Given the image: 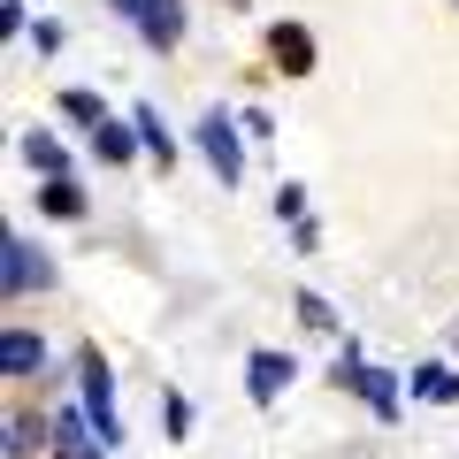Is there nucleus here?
<instances>
[{
	"label": "nucleus",
	"mask_w": 459,
	"mask_h": 459,
	"mask_svg": "<svg viewBox=\"0 0 459 459\" xmlns=\"http://www.w3.org/2000/svg\"><path fill=\"white\" fill-rule=\"evenodd\" d=\"M299 322H307V329H322V337H329V329H337V314H329V299L299 291Z\"/></svg>",
	"instance_id": "f3484780"
},
{
	"label": "nucleus",
	"mask_w": 459,
	"mask_h": 459,
	"mask_svg": "<svg viewBox=\"0 0 459 459\" xmlns=\"http://www.w3.org/2000/svg\"><path fill=\"white\" fill-rule=\"evenodd\" d=\"M413 398H429V406H452V398H459V376H452V368H413Z\"/></svg>",
	"instance_id": "f8f14e48"
},
{
	"label": "nucleus",
	"mask_w": 459,
	"mask_h": 459,
	"mask_svg": "<svg viewBox=\"0 0 459 459\" xmlns=\"http://www.w3.org/2000/svg\"><path fill=\"white\" fill-rule=\"evenodd\" d=\"M0 283H8V299L39 291V283H54V261L39 246H23V238H8V268H0Z\"/></svg>",
	"instance_id": "39448f33"
},
{
	"label": "nucleus",
	"mask_w": 459,
	"mask_h": 459,
	"mask_svg": "<svg viewBox=\"0 0 459 459\" xmlns=\"http://www.w3.org/2000/svg\"><path fill=\"white\" fill-rule=\"evenodd\" d=\"M23 161H31V169H39V177H69V153H62V146H54V138H47V131H31V138H23Z\"/></svg>",
	"instance_id": "4468645a"
},
{
	"label": "nucleus",
	"mask_w": 459,
	"mask_h": 459,
	"mask_svg": "<svg viewBox=\"0 0 459 459\" xmlns=\"http://www.w3.org/2000/svg\"><path fill=\"white\" fill-rule=\"evenodd\" d=\"M0 368H8V383L39 376V368H47V337H31V329H8V337H0Z\"/></svg>",
	"instance_id": "423d86ee"
},
{
	"label": "nucleus",
	"mask_w": 459,
	"mask_h": 459,
	"mask_svg": "<svg viewBox=\"0 0 459 459\" xmlns=\"http://www.w3.org/2000/svg\"><path fill=\"white\" fill-rule=\"evenodd\" d=\"M161 429H169V444H184V437H192V406H184L177 391H161Z\"/></svg>",
	"instance_id": "dca6fc26"
},
{
	"label": "nucleus",
	"mask_w": 459,
	"mask_h": 459,
	"mask_svg": "<svg viewBox=\"0 0 459 459\" xmlns=\"http://www.w3.org/2000/svg\"><path fill=\"white\" fill-rule=\"evenodd\" d=\"M39 207H47L54 222H77V214H84V192H77L69 177H47V184H39Z\"/></svg>",
	"instance_id": "9d476101"
},
{
	"label": "nucleus",
	"mask_w": 459,
	"mask_h": 459,
	"mask_svg": "<svg viewBox=\"0 0 459 459\" xmlns=\"http://www.w3.org/2000/svg\"><path fill=\"white\" fill-rule=\"evenodd\" d=\"M84 421H92V437L108 444H123V413H115V376H108V360L100 352H84Z\"/></svg>",
	"instance_id": "f03ea898"
},
{
	"label": "nucleus",
	"mask_w": 459,
	"mask_h": 459,
	"mask_svg": "<svg viewBox=\"0 0 459 459\" xmlns=\"http://www.w3.org/2000/svg\"><path fill=\"white\" fill-rule=\"evenodd\" d=\"M276 214H283V222H307V184H283V192H276Z\"/></svg>",
	"instance_id": "a211bd4d"
},
{
	"label": "nucleus",
	"mask_w": 459,
	"mask_h": 459,
	"mask_svg": "<svg viewBox=\"0 0 459 459\" xmlns=\"http://www.w3.org/2000/svg\"><path fill=\"white\" fill-rule=\"evenodd\" d=\"M268 54H276L291 77H307V69H314V39L299 31V23H276V31H268Z\"/></svg>",
	"instance_id": "0eeeda50"
},
{
	"label": "nucleus",
	"mask_w": 459,
	"mask_h": 459,
	"mask_svg": "<svg viewBox=\"0 0 459 459\" xmlns=\"http://www.w3.org/2000/svg\"><path fill=\"white\" fill-rule=\"evenodd\" d=\"M238 123H246V138H276V123H268V108H246Z\"/></svg>",
	"instance_id": "6ab92c4d"
},
{
	"label": "nucleus",
	"mask_w": 459,
	"mask_h": 459,
	"mask_svg": "<svg viewBox=\"0 0 459 459\" xmlns=\"http://www.w3.org/2000/svg\"><path fill=\"white\" fill-rule=\"evenodd\" d=\"M352 391L368 398V413H376V421H398V376H383V368H360V376H352Z\"/></svg>",
	"instance_id": "6e6552de"
},
{
	"label": "nucleus",
	"mask_w": 459,
	"mask_h": 459,
	"mask_svg": "<svg viewBox=\"0 0 459 459\" xmlns=\"http://www.w3.org/2000/svg\"><path fill=\"white\" fill-rule=\"evenodd\" d=\"M92 153H100L108 169H123V161L138 153V131H123V123H100V131H92Z\"/></svg>",
	"instance_id": "9b49d317"
},
{
	"label": "nucleus",
	"mask_w": 459,
	"mask_h": 459,
	"mask_svg": "<svg viewBox=\"0 0 459 459\" xmlns=\"http://www.w3.org/2000/svg\"><path fill=\"white\" fill-rule=\"evenodd\" d=\"M131 131H138V146H146V153H153V161H161V169L177 161V138H169V123H161V115H153V108H138V115H131Z\"/></svg>",
	"instance_id": "1a4fd4ad"
},
{
	"label": "nucleus",
	"mask_w": 459,
	"mask_h": 459,
	"mask_svg": "<svg viewBox=\"0 0 459 459\" xmlns=\"http://www.w3.org/2000/svg\"><path fill=\"white\" fill-rule=\"evenodd\" d=\"M291 383H299L291 352H253V360H246V391H253V406H276Z\"/></svg>",
	"instance_id": "20e7f679"
},
{
	"label": "nucleus",
	"mask_w": 459,
	"mask_h": 459,
	"mask_svg": "<svg viewBox=\"0 0 459 459\" xmlns=\"http://www.w3.org/2000/svg\"><path fill=\"white\" fill-rule=\"evenodd\" d=\"M62 115H69V123H92V131L108 123V108H100V92H62Z\"/></svg>",
	"instance_id": "2eb2a0df"
},
{
	"label": "nucleus",
	"mask_w": 459,
	"mask_h": 459,
	"mask_svg": "<svg viewBox=\"0 0 459 459\" xmlns=\"http://www.w3.org/2000/svg\"><path fill=\"white\" fill-rule=\"evenodd\" d=\"M31 452H54V444H47V421L16 413V421H8V459H31Z\"/></svg>",
	"instance_id": "ddd939ff"
},
{
	"label": "nucleus",
	"mask_w": 459,
	"mask_h": 459,
	"mask_svg": "<svg viewBox=\"0 0 459 459\" xmlns=\"http://www.w3.org/2000/svg\"><path fill=\"white\" fill-rule=\"evenodd\" d=\"M115 16H131L138 23V39H146L153 54H169L184 39V0H108Z\"/></svg>",
	"instance_id": "7ed1b4c3"
},
{
	"label": "nucleus",
	"mask_w": 459,
	"mask_h": 459,
	"mask_svg": "<svg viewBox=\"0 0 459 459\" xmlns=\"http://www.w3.org/2000/svg\"><path fill=\"white\" fill-rule=\"evenodd\" d=\"M238 131H246V123H230L222 108H207L199 115V153H207V169H214V184H238L246 177V146H238Z\"/></svg>",
	"instance_id": "f257e3e1"
}]
</instances>
